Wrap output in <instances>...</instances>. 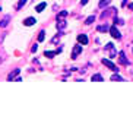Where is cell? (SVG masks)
Segmentation results:
<instances>
[{
    "mask_svg": "<svg viewBox=\"0 0 133 117\" xmlns=\"http://www.w3.org/2000/svg\"><path fill=\"white\" fill-rule=\"evenodd\" d=\"M129 9H130V10H133V3H130V4H129Z\"/></svg>",
    "mask_w": 133,
    "mask_h": 117,
    "instance_id": "obj_25",
    "label": "cell"
},
{
    "mask_svg": "<svg viewBox=\"0 0 133 117\" xmlns=\"http://www.w3.org/2000/svg\"><path fill=\"white\" fill-rule=\"evenodd\" d=\"M44 35H45V32H44V31H39V34H38V41H44Z\"/></svg>",
    "mask_w": 133,
    "mask_h": 117,
    "instance_id": "obj_21",
    "label": "cell"
},
{
    "mask_svg": "<svg viewBox=\"0 0 133 117\" xmlns=\"http://www.w3.org/2000/svg\"><path fill=\"white\" fill-rule=\"evenodd\" d=\"M94 21H95V16H94V15L88 16V18H86V19H85V25H91V23L94 22Z\"/></svg>",
    "mask_w": 133,
    "mask_h": 117,
    "instance_id": "obj_14",
    "label": "cell"
},
{
    "mask_svg": "<svg viewBox=\"0 0 133 117\" xmlns=\"http://www.w3.org/2000/svg\"><path fill=\"white\" fill-rule=\"evenodd\" d=\"M35 23H37V19H35V18H32V16H31V18H26V19L24 21L25 27H32V25H35Z\"/></svg>",
    "mask_w": 133,
    "mask_h": 117,
    "instance_id": "obj_5",
    "label": "cell"
},
{
    "mask_svg": "<svg viewBox=\"0 0 133 117\" xmlns=\"http://www.w3.org/2000/svg\"><path fill=\"white\" fill-rule=\"evenodd\" d=\"M78 41L82 44V46H86V44H88V37H86L85 34H81V35H78Z\"/></svg>",
    "mask_w": 133,
    "mask_h": 117,
    "instance_id": "obj_8",
    "label": "cell"
},
{
    "mask_svg": "<svg viewBox=\"0 0 133 117\" xmlns=\"http://www.w3.org/2000/svg\"><path fill=\"white\" fill-rule=\"evenodd\" d=\"M57 28H59L60 31L66 29V21H63V19H57Z\"/></svg>",
    "mask_w": 133,
    "mask_h": 117,
    "instance_id": "obj_10",
    "label": "cell"
},
{
    "mask_svg": "<svg viewBox=\"0 0 133 117\" xmlns=\"http://www.w3.org/2000/svg\"><path fill=\"white\" fill-rule=\"evenodd\" d=\"M114 12H117L116 10V8H111V9H107V10H104L101 13V19H104V18H107V16H110L111 13H114Z\"/></svg>",
    "mask_w": 133,
    "mask_h": 117,
    "instance_id": "obj_7",
    "label": "cell"
},
{
    "mask_svg": "<svg viewBox=\"0 0 133 117\" xmlns=\"http://www.w3.org/2000/svg\"><path fill=\"white\" fill-rule=\"evenodd\" d=\"M9 22H10V15H6L3 19L0 21V28H6Z\"/></svg>",
    "mask_w": 133,
    "mask_h": 117,
    "instance_id": "obj_6",
    "label": "cell"
},
{
    "mask_svg": "<svg viewBox=\"0 0 133 117\" xmlns=\"http://www.w3.org/2000/svg\"><path fill=\"white\" fill-rule=\"evenodd\" d=\"M25 3H26V0H19V3H18V6H16V9L19 10L22 6H25Z\"/></svg>",
    "mask_w": 133,
    "mask_h": 117,
    "instance_id": "obj_20",
    "label": "cell"
},
{
    "mask_svg": "<svg viewBox=\"0 0 133 117\" xmlns=\"http://www.w3.org/2000/svg\"><path fill=\"white\" fill-rule=\"evenodd\" d=\"M56 54H57V51H45V53H44V56H45V57H48V58L54 57Z\"/></svg>",
    "mask_w": 133,
    "mask_h": 117,
    "instance_id": "obj_16",
    "label": "cell"
},
{
    "mask_svg": "<svg viewBox=\"0 0 133 117\" xmlns=\"http://www.w3.org/2000/svg\"><path fill=\"white\" fill-rule=\"evenodd\" d=\"M101 63L104 64V66H107L108 69H111L113 72H118V67L116 66V64H114L113 62H110L108 58H102V60H101Z\"/></svg>",
    "mask_w": 133,
    "mask_h": 117,
    "instance_id": "obj_1",
    "label": "cell"
},
{
    "mask_svg": "<svg viewBox=\"0 0 133 117\" xmlns=\"http://www.w3.org/2000/svg\"><path fill=\"white\" fill-rule=\"evenodd\" d=\"M45 6H47V3H45V2H41V3H39L38 6L35 8V10L37 12H43L44 9H45Z\"/></svg>",
    "mask_w": 133,
    "mask_h": 117,
    "instance_id": "obj_13",
    "label": "cell"
},
{
    "mask_svg": "<svg viewBox=\"0 0 133 117\" xmlns=\"http://www.w3.org/2000/svg\"><path fill=\"white\" fill-rule=\"evenodd\" d=\"M0 63H2V58H0Z\"/></svg>",
    "mask_w": 133,
    "mask_h": 117,
    "instance_id": "obj_26",
    "label": "cell"
},
{
    "mask_svg": "<svg viewBox=\"0 0 133 117\" xmlns=\"http://www.w3.org/2000/svg\"><path fill=\"white\" fill-rule=\"evenodd\" d=\"M97 29H98L99 32H107V31H110V27L104 23V25H99V27H98Z\"/></svg>",
    "mask_w": 133,
    "mask_h": 117,
    "instance_id": "obj_12",
    "label": "cell"
},
{
    "mask_svg": "<svg viewBox=\"0 0 133 117\" xmlns=\"http://www.w3.org/2000/svg\"><path fill=\"white\" fill-rule=\"evenodd\" d=\"M0 12H2V8H0Z\"/></svg>",
    "mask_w": 133,
    "mask_h": 117,
    "instance_id": "obj_27",
    "label": "cell"
},
{
    "mask_svg": "<svg viewBox=\"0 0 133 117\" xmlns=\"http://www.w3.org/2000/svg\"><path fill=\"white\" fill-rule=\"evenodd\" d=\"M37 50H38V46H37V44H34V46H32V48H31V51H32V53H35Z\"/></svg>",
    "mask_w": 133,
    "mask_h": 117,
    "instance_id": "obj_22",
    "label": "cell"
},
{
    "mask_svg": "<svg viewBox=\"0 0 133 117\" xmlns=\"http://www.w3.org/2000/svg\"><path fill=\"white\" fill-rule=\"evenodd\" d=\"M110 3H111V0H101L98 6H99V8H104V6H108Z\"/></svg>",
    "mask_w": 133,
    "mask_h": 117,
    "instance_id": "obj_18",
    "label": "cell"
},
{
    "mask_svg": "<svg viewBox=\"0 0 133 117\" xmlns=\"http://www.w3.org/2000/svg\"><path fill=\"white\" fill-rule=\"evenodd\" d=\"M111 81H123V78H121V76H118L117 72H116V73H114L113 76H111Z\"/></svg>",
    "mask_w": 133,
    "mask_h": 117,
    "instance_id": "obj_19",
    "label": "cell"
},
{
    "mask_svg": "<svg viewBox=\"0 0 133 117\" xmlns=\"http://www.w3.org/2000/svg\"><path fill=\"white\" fill-rule=\"evenodd\" d=\"M118 62L121 63V64H129V62H127V58H126V54H124V51H120L118 53Z\"/></svg>",
    "mask_w": 133,
    "mask_h": 117,
    "instance_id": "obj_4",
    "label": "cell"
},
{
    "mask_svg": "<svg viewBox=\"0 0 133 117\" xmlns=\"http://www.w3.org/2000/svg\"><path fill=\"white\" fill-rule=\"evenodd\" d=\"M67 15H69V12L67 10H62L59 15H57V19H63V18H66Z\"/></svg>",
    "mask_w": 133,
    "mask_h": 117,
    "instance_id": "obj_15",
    "label": "cell"
},
{
    "mask_svg": "<svg viewBox=\"0 0 133 117\" xmlns=\"http://www.w3.org/2000/svg\"><path fill=\"white\" fill-rule=\"evenodd\" d=\"M104 48H105V50H110V48H113V44H111V43H108L105 47H104Z\"/></svg>",
    "mask_w": 133,
    "mask_h": 117,
    "instance_id": "obj_23",
    "label": "cell"
},
{
    "mask_svg": "<svg viewBox=\"0 0 133 117\" xmlns=\"http://www.w3.org/2000/svg\"><path fill=\"white\" fill-rule=\"evenodd\" d=\"M82 53V47L81 46H75V48H73V53H72V60H75V58L78 57L79 54Z\"/></svg>",
    "mask_w": 133,
    "mask_h": 117,
    "instance_id": "obj_3",
    "label": "cell"
},
{
    "mask_svg": "<svg viewBox=\"0 0 133 117\" xmlns=\"http://www.w3.org/2000/svg\"><path fill=\"white\" fill-rule=\"evenodd\" d=\"M114 23H117V25H124V21L123 19H118L117 18V13L114 15Z\"/></svg>",
    "mask_w": 133,
    "mask_h": 117,
    "instance_id": "obj_17",
    "label": "cell"
},
{
    "mask_svg": "<svg viewBox=\"0 0 133 117\" xmlns=\"http://www.w3.org/2000/svg\"><path fill=\"white\" fill-rule=\"evenodd\" d=\"M19 72H21L19 69H15L12 73H9L8 75V81H13V79H16L18 78V75H19Z\"/></svg>",
    "mask_w": 133,
    "mask_h": 117,
    "instance_id": "obj_9",
    "label": "cell"
},
{
    "mask_svg": "<svg viewBox=\"0 0 133 117\" xmlns=\"http://www.w3.org/2000/svg\"><path fill=\"white\" fill-rule=\"evenodd\" d=\"M110 34H111V37L116 38V40H120L121 38V34H120V31H118L117 28H116V25L110 27Z\"/></svg>",
    "mask_w": 133,
    "mask_h": 117,
    "instance_id": "obj_2",
    "label": "cell"
},
{
    "mask_svg": "<svg viewBox=\"0 0 133 117\" xmlns=\"http://www.w3.org/2000/svg\"><path fill=\"white\" fill-rule=\"evenodd\" d=\"M88 2H89V0H82V2H81V4H86Z\"/></svg>",
    "mask_w": 133,
    "mask_h": 117,
    "instance_id": "obj_24",
    "label": "cell"
},
{
    "mask_svg": "<svg viewBox=\"0 0 133 117\" xmlns=\"http://www.w3.org/2000/svg\"><path fill=\"white\" fill-rule=\"evenodd\" d=\"M91 81H92V82H95V81H104V76L99 75V73H95V75L91 76Z\"/></svg>",
    "mask_w": 133,
    "mask_h": 117,
    "instance_id": "obj_11",
    "label": "cell"
}]
</instances>
